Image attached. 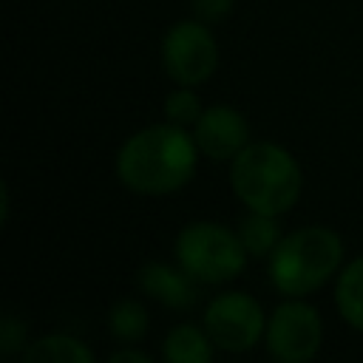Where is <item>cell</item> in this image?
<instances>
[{
    "instance_id": "7",
    "label": "cell",
    "mask_w": 363,
    "mask_h": 363,
    "mask_svg": "<svg viewBox=\"0 0 363 363\" xmlns=\"http://www.w3.org/2000/svg\"><path fill=\"white\" fill-rule=\"evenodd\" d=\"M204 329L221 352H250L267 332L261 303L247 292H221L204 309Z\"/></svg>"
},
{
    "instance_id": "4",
    "label": "cell",
    "mask_w": 363,
    "mask_h": 363,
    "mask_svg": "<svg viewBox=\"0 0 363 363\" xmlns=\"http://www.w3.org/2000/svg\"><path fill=\"white\" fill-rule=\"evenodd\" d=\"M173 255L199 284H227L241 275L250 252L238 230L233 233L218 221H190L176 233Z\"/></svg>"
},
{
    "instance_id": "1",
    "label": "cell",
    "mask_w": 363,
    "mask_h": 363,
    "mask_svg": "<svg viewBox=\"0 0 363 363\" xmlns=\"http://www.w3.org/2000/svg\"><path fill=\"white\" fill-rule=\"evenodd\" d=\"M199 145L182 125H147L125 139L116 153L119 182L139 196H167L182 190L199 164Z\"/></svg>"
},
{
    "instance_id": "5",
    "label": "cell",
    "mask_w": 363,
    "mask_h": 363,
    "mask_svg": "<svg viewBox=\"0 0 363 363\" xmlns=\"http://www.w3.org/2000/svg\"><path fill=\"white\" fill-rule=\"evenodd\" d=\"M162 65L176 85H201L218 65V45L207 23L179 20L162 40Z\"/></svg>"
},
{
    "instance_id": "2",
    "label": "cell",
    "mask_w": 363,
    "mask_h": 363,
    "mask_svg": "<svg viewBox=\"0 0 363 363\" xmlns=\"http://www.w3.org/2000/svg\"><path fill=\"white\" fill-rule=\"evenodd\" d=\"M230 184L247 210L284 216L303 187L298 159L275 142H250L230 162Z\"/></svg>"
},
{
    "instance_id": "9",
    "label": "cell",
    "mask_w": 363,
    "mask_h": 363,
    "mask_svg": "<svg viewBox=\"0 0 363 363\" xmlns=\"http://www.w3.org/2000/svg\"><path fill=\"white\" fill-rule=\"evenodd\" d=\"M136 281L145 295H150L153 301L170 309H190L199 301V286H196L199 281L182 264L170 267V264L150 261L136 272Z\"/></svg>"
},
{
    "instance_id": "18",
    "label": "cell",
    "mask_w": 363,
    "mask_h": 363,
    "mask_svg": "<svg viewBox=\"0 0 363 363\" xmlns=\"http://www.w3.org/2000/svg\"><path fill=\"white\" fill-rule=\"evenodd\" d=\"M108 363H150V354L136 349L133 343H128L125 349H116L108 354Z\"/></svg>"
},
{
    "instance_id": "14",
    "label": "cell",
    "mask_w": 363,
    "mask_h": 363,
    "mask_svg": "<svg viewBox=\"0 0 363 363\" xmlns=\"http://www.w3.org/2000/svg\"><path fill=\"white\" fill-rule=\"evenodd\" d=\"M238 238L250 255H255V258L269 255L278 247V241L284 238L281 227H278V216L250 210V216L241 218V224H238Z\"/></svg>"
},
{
    "instance_id": "15",
    "label": "cell",
    "mask_w": 363,
    "mask_h": 363,
    "mask_svg": "<svg viewBox=\"0 0 363 363\" xmlns=\"http://www.w3.org/2000/svg\"><path fill=\"white\" fill-rule=\"evenodd\" d=\"M201 111H204V108H201V99H199V94L193 91V85H179V88L170 91L167 99H164V116H167V122L182 125V128L196 125L199 116H201Z\"/></svg>"
},
{
    "instance_id": "11",
    "label": "cell",
    "mask_w": 363,
    "mask_h": 363,
    "mask_svg": "<svg viewBox=\"0 0 363 363\" xmlns=\"http://www.w3.org/2000/svg\"><path fill=\"white\" fill-rule=\"evenodd\" d=\"M216 352V343L210 340L207 329H199L193 323H179L167 332L162 354L170 363H210Z\"/></svg>"
},
{
    "instance_id": "10",
    "label": "cell",
    "mask_w": 363,
    "mask_h": 363,
    "mask_svg": "<svg viewBox=\"0 0 363 363\" xmlns=\"http://www.w3.org/2000/svg\"><path fill=\"white\" fill-rule=\"evenodd\" d=\"M23 360L26 363H91L94 352L79 337L54 332V335H43L31 340L23 349Z\"/></svg>"
},
{
    "instance_id": "12",
    "label": "cell",
    "mask_w": 363,
    "mask_h": 363,
    "mask_svg": "<svg viewBox=\"0 0 363 363\" xmlns=\"http://www.w3.org/2000/svg\"><path fill=\"white\" fill-rule=\"evenodd\" d=\"M335 306L352 329L363 332V255L340 269L335 284Z\"/></svg>"
},
{
    "instance_id": "6",
    "label": "cell",
    "mask_w": 363,
    "mask_h": 363,
    "mask_svg": "<svg viewBox=\"0 0 363 363\" xmlns=\"http://www.w3.org/2000/svg\"><path fill=\"white\" fill-rule=\"evenodd\" d=\"M323 340V320L312 303L298 298L284 301L267 318L264 346L281 363H306L318 354Z\"/></svg>"
},
{
    "instance_id": "3",
    "label": "cell",
    "mask_w": 363,
    "mask_h": 363,
    "mask_svg": "<svg viewBox=\"0 0 363 363\" xmlns=\"http://www.w3.org/2000/svg\"><path fill=\"white\" fill-rule=\"evenodd\" d=\"M343 261V241L335 230L306 224L292 230L269 252V281L281 295L301 298L320 289Z\"/></svg>"
},
{
    "instance_id": "17",
    "label": "cell",
    "mask_w": 363,
    "mask_h": 363,
    "mask_svg": "<svg viewBox=\"0 0 363 363\" xmlns=\"http://www.w3.org/2000/svg\"><path fill=\"white\" fill-rule=\"evenodd\" d=\"M233 6L235 0H193V14L196 20L213 26V23H221L233 14Z\"/></svg>"
},
{
    "instance_id": "16",
    "label": "cell",
    "mask_w": 363,
    "mask_h": 363,
    "mask_svg": "<svg viewBox=\"0 0 363 363\" xmlns=\"http://www.w3.org/2000/svg\"><path fill=\"white\" fill-rule=\"evenodd\" d=\"M26 346V323L17 315H3L0 320V354L11 357L17 352H23Z\"/></svg>"
},
{
    "instance_id": "19",
    "label": "cell",
    "mask_w": 363,
    "mask_h": 363,
    "mask_svg": "<svg viewBox=\"0 0 363 363\" xmlns=\"http://www.w3.org/2000/svg\"><path fill=\"white\" fill-rule=\"evenodd\" d=\"M0 221H9V184H0Z\"/></svg>"
},
{
    "instance_id": "13",
    "label": "cell",
    "mask_w": 363,
    "mask_h": 363,
    "mask_svg": "<svg viewBox=\"0 0 363 363\" xmlns=\"http://www.w3.org/2000/svg\"><path fill=\"white\" fill-rule=\"evenodd\" d=\"M108 332L113 340H119L122 346L128 343H139L147 335V309L133 301V298H122L108 309Z\"/></svg>"
},
{
    "instance_id": "8",
    "label": "cell",
    "mask_w": 363,
    "mask_h": 363,
    "mask_svg": "<svg viewBox=\"0 0 363 363\" xmlns=\"http://www.w3.org/2000/svg\"><path fill=\"white\" fill-rule=\"evenodd\" d=\"M193 139L210 162H233L250 145V122L233 105H210L193 125Z\"/></svg>"
}]
</instances>
